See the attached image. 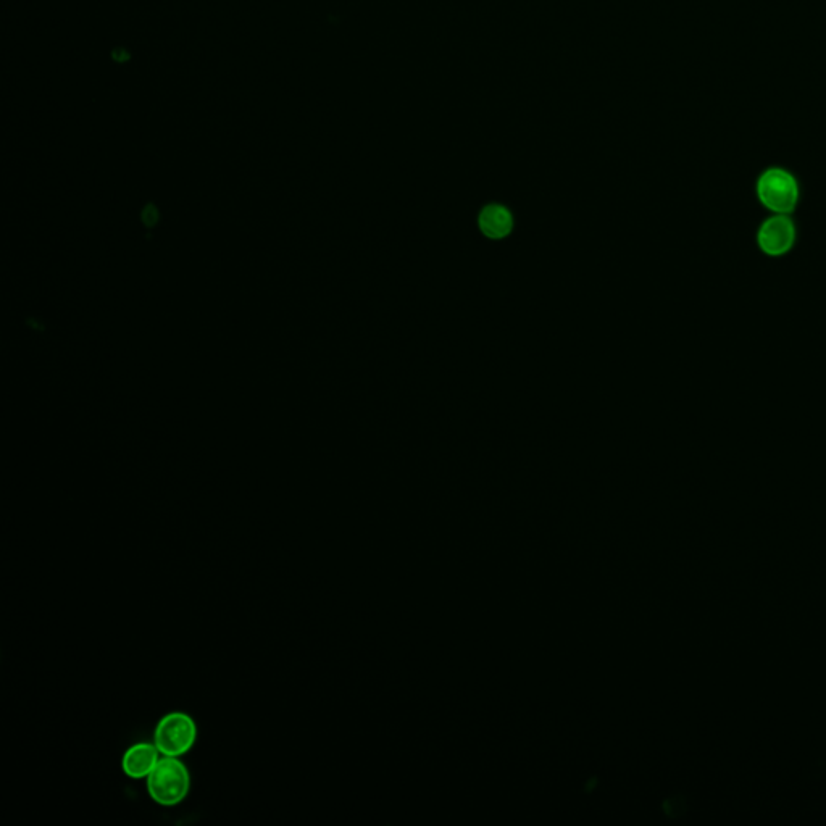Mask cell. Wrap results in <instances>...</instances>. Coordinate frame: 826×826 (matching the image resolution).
I'll return each mask as SVG.
<instances>
[{
  "label": "cell",
  "instance_id": "6da1fadb",
  "mask_svg": "<svg viewBox=\"0 0 826 826\" xmlns=\"http://www.w3.org/2000/svg\"><path fill=\"white\" fill-rule=\"evenodd\" d=\"M147 793L155 804L175 807L188 797L191 773L180 757L162 756L157 767L146 778Z\"/></svg>",
  "mask_w": 826,
  "mask_h": 826
},
{
  "label": "cell",
  "instance_id": "7a4b0ae2",
  "mask_svg": "<svg viewBox=\"0 0 826 826\" xmlns=\"http://www.w3.org/2000/svg\"><path fill=\"white\" fill-rule=\"evenodd\" d=\"M756 196L768 212L791 215L801 202V184L786 168L770 167L757 178Z\"/></svg>",
  "mask_w": 826,
  "mask_h": 826
},
{
  "label": "cell",
  "instance_id": "3957f363",
  "mask_svg": "<svg viewBox=\"0 0 826 826\" xmlns=\"http://www.w3.org/2000/svg\"><path fill=\"white\" fill-rule=\"evenodd\" d=\"M197 735V723L191 715L170 712L155 726L154 743L162 756L181 757L196 746Z\"/></svg>",
  "mask_w": 826,
  "mask_h": 826
},
{
  "label": "cell",
  "instance_id": "277c9868",
  "mask_svg": "<svg viewBox=\"0 0 826 826\" xmlns=\"http://www.w3.org/2000/svg\"><path fill=\"white\" fill-rule=\"evenodd\" d=\"M797 242V226L791 215L770 213L760 222L756 233L759 251L772 259L785 257L793 251Z\"/></svg>",
  "mask_w": 826,
  "mask_h": 826
},
{
  "label": "cell",
  "instance_id": "5b68a950",
  "mask_svg": "<svg viewBox=\"0 0 826 826\" xmlns=\"http://www.w3.org/2000/svg\"><path fill=\"white\" fill-rule=\"evenodd\" d=\"M162 759L155 743H136L126 749L121 759V770L131 780H146Z\"/></svg>",
  "mask_w": 826,
  "mask_h": 826
},
{
  "label": "cell",
  "instance_id": "8992f818",
  "mask_svg": "<svg viewBox=\"0 0 826 826\" xmlns=\"http://www.w3.org/2000/svg\"><path fill=\"white\" fill-rule=\"evenodd\" d=\"M478 225L489 239H502L512 231L514 218L502 205L491 204L480 213Z\"/></svg>",
  "mask_w": 826,
  "mask_h": 826
}]
</instances>
